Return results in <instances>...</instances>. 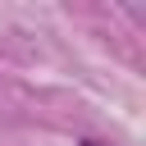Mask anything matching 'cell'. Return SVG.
<instances>
[{"label": "cell", "instance_id": "1", "mask_svg": "<svg viewBox=\"0 0 146 146\" xmlns=\"http://www.w3.org/2000/svg\"><path fill=\"white\" fill-rule=\"evenodd\" d=\"M82 146H105V141H82Z\"/></svg>", "mask_w": 146, "mask_h": 146}]
</instances>
